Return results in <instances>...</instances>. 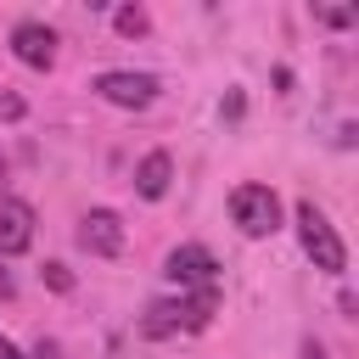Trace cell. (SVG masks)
Listing matches in <instances>:
<instances>
[{"label":"cell","mask_w":359,"mask_h":359,"mask_svg":"<svg viewBox=\"0 0 359 359\" xmlns=\"http://www.w3.org/2000/svg\"><path fill=\"white\" fill-rule=\"evenodd\" d=\"M297 241H303V252L314 258V269H325V275H342V269H348V247H342L337 224H331L314 202H297Z\"/></svg>","instance_id":"6da1fadb"},{"label":"cell","mask_w":359,"mask_h":359,"mask_svg":"<svg viewBox=\"0 0 359 359\" xmlns=\"http://www.w3.org/2000/svg\"><path fill=\"white\" fill-rule=\"evenodd\" d=\"M230 219H236L241 236H252V241H258V236H275V230H280V196H275L269 185H252V180H247V185L230 191Z\"/></svg>","instance_id":"7a4b0ae2"},{"label":"cell","mask_w":359,"mask_h":359,"mask_svg":"<svg viewBox=\"0 0 359 359\" xmlns=\"http://www.w3.org/2000/svg\"><path fill=\"white\" fill-rule=\"evenodd\" d=\"M163 275H168L180 292H202V286H219V258H213L202 241H185V247H174V252H168Z\"/></svg>","instance_id":"3957f363"},{"label":"cell","mask_w":359,"mask_h":359,"mask_svg":"<svg viewBox=\"0 0 359 359\" xmlns=\"http://www.w3.org/2000/svg\"><path fill=\"white\" fill-rule=\"evenodd\" d=\"M95 95L112 101V107H151L157 101V79L151 73H129V67H112V73H95Z\"/></svg>","instance_id":"277c9868"},{"label":"cell","mask_w":359,"mask_h":359,"mask_svg":"<svg viewBox=\"0 0 359 359\" xmlns=\"http://www.w3.org/2000/svg\"><path fill=\"white\" fill-rule=\"evenodd\" d=\"M79 247H84L90 258H118V252H123V219H118L112 208H90V213L79 219Z\"/></svg>","instance_id":"5b68a950"},{"label":"cell","mask_w":359,"mask_h":359,"mask_svg":"<svg viewBox=\"0 0 359 359\" xmlns=\"http://www.w3.org/2000/svg\"><path fill=\"white\" fill-rule=\"evenodd\" d=\"M11 56H17L22 67H39V73H45V67L56 62V34H50L45 22H17V28H11Z\"/></svg>","instance_id":"8992f818"},{"label":"cell","mask_w":359,"mask_h":359,"mask_svg":"<svg viewBox=\"0 0 359 359\" xmlns=\"http://www.w3.org/2000/svg\"><path fill=\"white\" fill-rule=\"evenodd\" d=\"M28 247H34V208L17 202V196H6L0 202V258H17Z\"/></svg>","instance_id":"52a82bcc"},{"label":"cell","mask_w":359,"mask_h":359,"mask_svg":"<svg viewBox=\"0 0 359 359\" xmlns=\"http://www.w3.org/2000/svg\"><path fill=\"white\" fill-rule=\"evenodd\" d=\"M168 180H174V157H168V151H146V157L135 163V191H140L146 202H157V196L168 191Z\"/></svg>","instance_id":"ba28073f"},{"label":"cell","mask_w":359,"mask_h":359,"mask_svg":"<svg viewBox=\"0 0 359 359\" xmlns=\"http://www.w3.org/2000/svg\"><path fill=\"white\" fill-rule=\"evenodd\" d=\"M112 28H118L123 39H140V34L151 28V17H146L140 6H118V11H112Z\"/></svg>","instance_id":"9c48e42d"},{"label":"cell","mask_w":359,"mask_h":359,"mask_svg":"<svg viewBox=\"0 0 359 359\" xmlns=\"http://www.w3.org/2000/svg\"><path fill=\"white\" fill-rule=\"evenodd\" d=\"M39 275H45V286H50V292H73V275H67V264H45Z\"/></svg>","instance_id":"30bf717a"},{"label":"cell","mask_w":359,"mask_h":359,"mask_svg":"<svg viewBox=\"0 0 359 359\" xmlns=\"http://www.w3.org/2000/svg\"><path fill=\"white\" fill-rule=\"evenodd\" d=\"M320 22H325V28H348L353 11H342V6H320Z\"/></svg>","instance_id":"8fae6325"},{"label":"cell","mask_w":359,"mask_h":359,"mask_svg":"<svg viewBox=\"0 0 359 359\" xmlns=\"http://www.w3.org/2000/svg\"><path fill=\"white\" fill-rule=\"evenodd\" d=\"M297 359H331V353H325V348H320L314 337H303V348H297Z\"/></svg>","instance_id":"7c38bea8"},{"label":"cell","mask_w":359,"mask_h":359,"mask_svg":"<svg viewBox=\"0 0 359 359\" xmlns=\"http://www.w3.org/2000/svg\"><path fill=\"white\" fill-rule=\"evenodd\" d=\"M34 359H62V348H56V342H45V337H39V342H34Z\"/></svg>","instance_id":"4fadbf2b"},{"label":"cell","mask_w":359,"mask_h":359,"mask_svg":"<svg viewBox=\"0 0 359 359\" xmlns=\"http://www.w3.org/2000/svg\"><path fill=\"white\" fill-rule=\"evenodd\" d=\"M11 292H17V280H11V269L0 264V297H11Z\"/></svg>","instance_id":"5bb4252c"},{"label":"cell","mask_w":359,"mask_h":359,"mask_svg":"<svg viewBox=\"0 0 359 359\" xmlns=\"http://www.w3.org/2000/svg\"><path fill=\"white\" fill-rule=\"evenodd\" d=\"M0 359H22V353H17V342H11V337H0Z\"/></svg>","instance_id":"9a60e30c"},{"label":"cell","mask_w":359,"mask_h":359,"mask_svg":"<svg viewBox=\"0 0 359 359\" xmlns=\"http://www.w3.org/2000/svg\"><path fill=\"white\" fill-rule=\"evenodd\" d=\"M0 180H6V163H0Z\"/></svg>","instance_id":"2e32d148"}]
</instances>
